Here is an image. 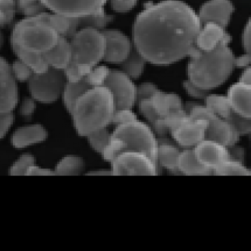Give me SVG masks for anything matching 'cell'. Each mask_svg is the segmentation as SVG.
I'll use <instances>...</instances> for the list:
<instances>
[{
	"label": "cell",
	"instance_id": "13",
	"mask_svg": "<svg viewBox=\"0 0 251 251\" xmlns=\"http://www.w3.org/2000/svg\"><path fill=\"white\" fill-rule=\"evenodd\" d=\"M19 91L11 65L0 56V114L11 112L18 106Z\"/></svg>",
	"mask_w": 251,
	"mask_h": 251
},
{
	"label": "cell",
	"instance_id": "30",
	"mask_svg": "<svg viewBox=\"0 0 251 251\" xmlns=\"http://www.w3.org/2000/svg\"><path fill=\"white\" fill-rule=\"evenodd\" d=\"M204 106L210 108L217 116L224 120L228 121L233 112L227 97L216 94H209L204 99Z\"/></svg>",
	"mask_w": 251,
	"mask_h": 251
},
{
	"label": "cell",
	"instance_id": "34",
	"mask_svg": "<svg viewBox=\"0 0 251 251\" xmlns=\"http://www.w3.org/2000/svg\"><path fill=\"white\" fill-rule=\"evenodd\" d=\"M35 164L33 155L29 153L23 154L11 166L9 174L14 176L27 175L29 169Z\"/></svg>",
	"mask_w": 251,
	"mask_h": 251
},
{
	"label": "cell",
	"instance_id": "48",
	"mask_svg": "<svg viewBox=\"0 0 251 251\" xmlns=\"http://www.w3.org/2000/svg\"><path fill=\"white\" fill-rule=\"evenodd\" d=\"M27 176H55V174L54 170L41 167L35 164L29 169Z\"/></svg>",
	"mask_w": 251,
	"mask_h": 251
},
{
	"label": "cell",
	"instance_id": "49",
	"mask_svg": "<svg viewBox=\"0 0 251 251\" xmlns=\"http://www.w3.org/2000/svg\"><path fill=\"white\" fill-rule=\"evenodd\" d=\"M228 148L229 154H230V159L238 161V162H243L244 161L245 151L243 148L236 146H232Z\"/></svg>",
	"mask_w": 251,
	"mask_h": 251
},
{
	"label": "cell",
	"instance_id": "40",
	"mask_svg": "<svg viewBox=\"0 0 251 251\" xmlns=\"http://www.w3.org/2000/svg\"><path fill=\"white\" fill-rule=\"evenodd\" d=\"M227 122H230L235 127L240 135H246V134H250L251 119L242 117L238 114H235L233 111L230 119Z\"/></svg>",
	"mask_w": 251,
	"mask_h": 251
},
{
	"label": "cell",
	"instance_id": "24",
	"mask_svg": "<svg viewBox=\"0 0 251 251\" xmlns=\"http://www.w3.org/2000/svg\"><path fill=\"white\" fill-rule=\"evenodd\" d=\"M179 173L188 176H206L213 175V171L206 168L197 158L193 149H184L180 151L177 162Z\"/></svg>",
	"mask_w": 251,
	"mask_h": 251
},
{
	"label": "cell",
	"instance_id": "14",
	"mask_svg": "<svg viewBox=\"0 0 251 251\" xmlns=\"http://www.w3.org/2000/svg\"><path fill=\"white\" fill-rule=\"evenodd\" d=\"M102 32L106 41L103 60L112 64L123 63L132 50V43L130 39L118 29H105Z\"/></svg>",
	"mask_w": 251,
	"mask_h": 251
},
{
	"label": "cell",
	"instance_id": "38",
	"mask_svg": "<svg viewBox=\"0 0 251 251\" xmlns=\"http://www.w3.org/2000/svg\"><path fill=\"white\" fill-rule=\"evenodd\" d=\"M110 71L111 70L106 66H97L90 71L85 77V79L88 84L92 87L103 86V83L106 77H108Z\"/></svg>",
	"mask_w": 251,
	"mask_h": 251
},
{
	"label": "cell",
	"instance_id": "41",
	"mask_svg": "<svg viewBox=\"0 0 251 251\" xmlns=\"http://www.w3.org/2000/svg\"><path fill=\"white\" fill-rule=\"evenodd\" d=\"M137 119V116L131 111V109L115 110L111 125L116 127Z\"/></svg>",
	"mask_w": 251,
	"mask_h": 251
},
{
	"label": "cell",
	"instance_id": "43",
	"mask_svg": "<svg viewBox=\"0 0 251 251\" xmlns=\"http://www.w3.org/2000/svg\"><path fill=\"white\" fill-rule=\"evenodd\" d=\"M35 109H36V100L32 97L25 98L20 105V115L25 119H31Z\"/></svg>",
	"mask_w": 251,
	"mask_h": 251
},
{
	"label": "cell",
	"instance_id": "21",
	"mask_svg": "<svg viewBox=\"0 0 251 251\" xmlns=\"http://www.w3.org/2000/svg\"><path fill=\"white\" fill-rule=\"evenodd\" d=\"M43 55L49 67L63 71L72 60V49L69 40L59 36L56 44Z\"/></svg>",
	"mask_w": 251,
	"mask_h": 251
},
{
	"label": "cell",
	"instance_id": "45",
	"mask_svg": "<svg viewBox=\"0 0 251 251\" xmlns=\"http://www.w3.org/2000/svg\"><path fill=\"white\" fill-rule=\"evenodd\" d=\"M183 87L187 94L193 98L197 99H204L210 94V91L202 89V88L195 86L190 80H184Z\"/></svg>",
	"mask_w": 251,
	"mask_h": 251
},
{
	"label": "cell",
	"instance_id": "23",
	"mask_svg": "<svg viewBox=\"0 0 251 251\" xmlns=\"http://www.w3.org/2000/svg\"><path fill=\"white\" fill-rule=\"evenodd\" d=\"M156 161L163 168L172 173H177V162L180 154L179 148L167 138L157 139Z\"/></svg>",
	"mask_w": 251,
	"mask_h": 251
},
{
	"label": "cell",
	"instance_id": "26",
	"mask_svg": "<svg viewBox=\"0 0 251 251\" xmlns=\"http://www.w3.org/2000/svg\"><path fill=\"white\" fill-rule=\"evenodd\" d=\"M91 88L92 86L88 84L85 77L76 83H66L61 97L63 98V104L70 114L72 112L77 99Z\"/></svg>",
	"mask_w": 251,
	"mask_h": 251
},
{
	"label": "cell",
	"instance_id": "46",
	"mask_svg": "<svg viewBox=\"0 0 251 251\" xmlns=\"http://www.w3.org/2000/svg\"><path fill=\"white\" fill-rule=\"evenodd\" d=\"M113 10L117 12H127L132 10L138 0H110Z\"/></svg>",
	"mask_w": 251,
	"mask_h": 251
},
{
	"label": "cell",
	"instance_id": "15",
	"mask_svg": "<svg viewBox=\"0 0 251 251\" xmlns=\"http://www.w3.org/2000/svg\"><path fill=\"white\" fill-rule=\"evenodd\" d=\"M234 11L230 0H208L201 6L198 15L202 25L213 23L226 29Z\"/></svg>",
	"mask_w": 251,
	"mask_h": 251
},
{
	"label": "cell",
	"instance_id": "52",
	"mask_svg": "<svg viewBox=\"0 0 251 251\" xmlns=\"http://www.w3.org/2000/svg\"><path fill=\"white\" fill-rule=\"evenodd\" d=\"M86 175L90 176H111L113 173L111 170H98L88 172Z\"/></svg>",
	"mask_w": 251,
	"mask_h": 251
},
{
	"label": "cell",
	"instance_id": "1",
	"mask_svg": "<svg viewBox=\"0 0 251 251\" xmlns=\"http://www.w3.org/2000/svg\"><path fill=\"white\" fill-rule=\"evenodd\" d=\"M198 14L180 0H164L146 7L133 26L134 47L156 66H169L192 55L202 27Z\"/></svg>",
	"mask_w": 251,
	"mask_h": 251
},
{
	"label": "cell",
	"instance_id": "10",
	"mask_svg": "<svg viewBox=\"0 0 251 251\" xmlns=\"http://www.w3.org/2000/svg\"><path fill=\"white\" fill-rule=\"evenodd\" d=\"M114 176L159 175L158 164L147 154L138 151H124L111 162Z\"/></svg>",
	"mask_w": 251,
	"mask_h": 251
},
{
	"label": "cell",
	"instance_id": "3",
	"mask_svg": "<svg viewBox=\"0 0 251 251\" xmlns=\"http://www.w3.org/2000/svg\"><path fill=\"white\" fill-rule=\"evenodd\" d=\"M114 98L106 86L88 89L75 103L71 116L77 134L86 137L111 125L115 112Z\"/></svg>",
	"mask_w": 251,
	"mask_h": 251
},
{
	"label": "cell",
	"instance_id": "5",
	"mask_svg": "<svg viewBox=\"0 0 251 251\" xmlns=\"http://www.w3.org/2000/svg\"><path fill=\"white\" fill-rule=\"evenodd\" d=\"M48 15V12H43L18 22L11 34L12 48L42 55L52 49L58 42L59 35L50 25Z\"/></svg>",
	"mask_w": 251,
	"mask_h": 251
},
{
	"label": "cell",
	"instance_id": "32",
	"mask_svg": "<svg viewBox=\"0 0 251 251\" xmlns=\"http://www.w3.org/2000/svg\"><path fill=\"white\" fill-rule=\"evenodd\" d=\"M17 12L23 14L26 18L35 17L46 12L42 0H15Z\"/></svg>",
	"mask_w": 251,
	"mask_h": 251
},
{
	"label": "cell",
	"instance_id": "35",
	"mask_svg": "<svg viewBox=\"0 0 251 251\" xmlns=\"http://www.w3.org/2000/svg\"><path fill=\"white\" fill-rule=\"evenodd\" d=\"M48 21L50 25L56 31L59 36L65 37L68 39L71 29V18L58 14L49 13Z\"/></svg>",
	"mask_w": 251,
	"mask_h": 251
},
{
	"label": "cell",
	"instance_id": "51",
	"mask_svg": "<svg viewBox=\"0 0 251 251\" xmlns=\"http://www.w3.org/2000/svg\"><path fill=\"white\" fill-rule=\"evenodd\" d=\"M239 82L245 84L251 85V69L250 66L246 68L240 77Z\"/></svg>",
	"mask_w": 251,
	"mask_h": 251
},
{
	"label": "cell",
	"instance_id": "11",
	"mask_svg": "<svg viewBox=\"0 0 251 251\" xmlns=\"http://www.w3.org/2000/svg\"><path fill=\"white\" fill-rule=\"evenodd\" d=\"M103 86L111 91L116 110L131 109L136 104V86L123 71H110Z\"/></svg>",
	"mask_w": 251,
	"mask_h": 251
},
{
	"label": "cell",
	"instance_id": "7",
	"mask_svg": "<svg viewBox=\"0 0 251 251\" xmlns=\"http://www.w3.org/2000/svg\"><path fill=\"white\" fill-rule=\"evenodd\" d=\"M165 125L177 145L193 149L204 139L207 122L190 117L183 110L164 119Z\"/></svg>",
	"mask_w": 251,
	"mask_h": 251
},
{
	"label": "cell",
	"instance_id": "36",
	"mask_svg": "<svg viewBox=\"0 0 251 251\" xmlns=\"http://www.w3.org/2000/svg\"><path fill=\"white\" fill-rule=\"evenodd\" d=\"M16 12L15 0H0V27L10 25L15 20Z\"/></svg>",
	"mask_w": 251,
	"mask_h": 251
},
{
	"label": "cell",
	"instance_id": "9",
	"mask_svg": "<svg viewBox=\"0 0 251 251\" xmlns=\"http://www.w3.org/2000/svg\"><path fill=\"white\" fill-rule=\"evenodd\" d=\"M31 97L42 103H52L61 97L67 79L63 70L49 68L46 72L33 74L28 80Z\"/></svg>",
	"mask_w": 251,
	"mask_h": 251
},
{
	"label": "cell",
	"instance_id": "12",
	"mask_svg": "<svg viewBox=\"0 0 251 251\" xmlns=\"http://www.w3.org/2000/svg\"><path fill=\"white\" fill-rule=\"evenodd\" d=\"M108 0H42L46 9L68 18H80L103 8Z\"/></svg>",
	"mask_w": 251,
	"mask_h": 251
},
{
	"label": "cell",
	"instance_id": "50",
	"mask_svg": "<svg viewBox=\"0 0 251 251\" xmlns=\"http://www.w3.org/2000/svg\"><path fill=\"white\" fill-rule=\"evenodd\" d=\"M251 55L249 54H245L241 56L235 57V67L237 68H248L251 63Z\"/></svg>",
	"mask_w": 251,
	"mask_h": 251
},
{
	"label": "cell",
	"instance_id": "8",
	"mask_svg": "<svg viewBox=\"0 0 251 251\" xmlns=\"http://www.w3.org/2000/svg\"><path fill=\"white\" fill-rule=\"evenodd\" d=\"M188 116L193 119L207 121L204 139L214 141L226 147H232L239 142L241 135L235 127L217 116L207 106L195 105L190 108Z\"/></svg>",
	"mask_w": 251,
	"mask_h": 251
},
{
	"label": "cell",
	"instance_id": "2",
	"mask_svg": "<svg viewBox=\"0 0 251 251\" xmlns=\"http://www.w3.org/2000/svg\"><path fill=\"white\" fill-rule=\"evenodd\" d=\"M235 56L228 44L221 43L213 50L197 49L187 66L188 80L202 89L219 87L230 76L235 68Z\"/></svg>",
	"mask_w": 251,
	"mask_h": 251
},
{
	"label": "cell",
	"instance_id": "16",
	"mask_svg": "<svg viewBox=\"0 0 251 251\" xmlns=\"http://www.w3.org/2000/svg\"><path fill=\"white\" fill-rule=\"evenodd\" d=\"M193 150L199 162L213 172L230 159L228 148L214 141L204 139Z\"/></svg>",
	"mask_w": 251,
	"mask_h": 251
},
{
	"label": "cell",
	"instance_id": "17",
	"mask_svg": "<svg viewBox=\"0 0 251 251\" xmlns=\"http://www.w3.org/2000/svg\"><path fill=\"white\" fill-rule=\"evenodd\" d=\"M232 38L226 29L213 23L203 24L196 38V47L203 52L213 50L221 43L230 44Z\"/></svg>",
	"mask_w": 251,
	"mask_h": 251
},
{
	"label": "cell",
	"instance_id": "31",
	"mask_svg": "<svg viewBox=\"0 0 251 251\" xmlns=\"http://www.w3.org/2000/svg\"><path fill=\"white\" fill-rule=\"evenodd\" d=\"M213 175L218 176H251V170L243 162L230 159L213 170Z\"/></svg>",
	"mask_w": 251,
	"mask_h": 251
},
{
	"label": "cell",
	"instance_id": "37",
	"mask_svg": "<svg viewBox=\"0 0 251 251\" xmlns=\"http://www.w3.org/2000/svg\"><path fill=\"white\" fill-rule=\"evenodd\" d=\"M92 68L84 65L78 64L71 60L70 64L63 70V71L67 79V82L76 83L83 80Z\"/></svg>",
	"mask_w": 251,
	"mask_h": 251
},
{
	"label": "cell",
	"instance_id": "6",
	"mask_svg": "<svg viewBox=\"0 0 251 251\" xmlns=\"http://www.w3.org/2000/svg\"><path fill=\"white\" fill-rule=\"evenodd\" d=\"M72 60L80 65L94 68L103 60L106 41L102 31L81 29L71 38Z\"/></svg>",
	"mask_w": 251,
	"mask_h": 251
},
{
	"label": "cell",
	"instance_id": "29",
	"mask_svg": "<svg viewBox=\"0 0 251 251\" xmlns=\"http://www.w3.org/2000/svg\"><path fill=\"white\" fill-rule=\"evenodd\" d=\"M12 49L18 59L29 66L34 74H42L46 72L49 69V65L46 63L42 54L29 52L18 48L13 47Z\"/></svg>",
	"mask_w": 251,
	"mask_h": 251
},
{
	"label": "cell",
	"instance_id": "27",
	"mask_svg": "<svg viewBox=\"0 0 251 251\" xmlns=\"http://www.w3.org/2000/svg\"><path fill=\"white\" fill-rule=\"evenodd\" d=\"M137 104L142 115L150 122V125L152 127L151 129L153 131L160 136L166 135L167 131H169L168 128L166 126L164 120L161 119L155 112L150 99L141 100L137 103Z\"/></svg>",
	"mask_w": 251,
	"mask_h": 251
},
{
	"label": "cell",
	"instance_id": "33",
	"mask_svg": "<svg viewBox=\"0 0 251 251\" xmlns=\"http://www.w3.org/2000/svg\"><path fill=\"white\" fill-rule=\"evenodd\" d=\"M111 137V133L107 129V127L97 130L86 136L91 148L100 154H102L103 150L109 143Z\"/></svg>",
	"mask_w": 251,
	"mask_h": 251
},
{
	"label": "cell",
	"instance_id": "20",
	"mask_svg": "<svg viewBox=\"0 0 251 251\" xmlns=\"http://www.w3.org/2000/svg\"><path fill=\"white\" fill-rule=\"evenodd\" d=\"M114 17L108 15L104 8L100 9L86 16L80 18H71V29H70L68 40L81 29H95L102 31L106 28L107 25L111 23Z\"/></svg>",
	"mask_w": 251,
	"mask_h": 251
},
{
	"label": "cell",
	"instance_id": "4",
	"mask_svg": "<svg viewBox=\"0 0 251 251\" xmlns=\"http://www.w3.org/2000/svg\"><path fill=\"white\" fill-rule=\"evenodd\" d=\"M157 139L151 127L137 119L115 127L101 156L111 163L124 151H138L147 154L157 164Z\"/></svg>",
	"mask_w": 251,
	"mask_h": 251
},
{
	"label": "cell",
	"instance_id": "22",
	"mask_svg": "<svg viewBox=\"0 0 251 251\" xmlns=\"http://www.w3.org/2000/svg\"><path fill=\"white\" fill-rule=\"evenodd\" d=\"M150 100L155 112L163 120L172 114L183 110L182 100L179 96L165 94L160 90L150 99Z\"/></svg>",
	"mask_w": 251,
	"mask_h": 251
},
{
	"label": "cell",
	"instance_id": "47",
	"mask_svg": "<svg viewBox=\"0 0 251 251\" xmlns=\"http://www.w3.org/2000/svg\"><path fill=\"white\" fill-rule=\"evenodd\" d=\"M242 43L245 52L251 55V19L246 23L243 34H242Z\"/></svg>",
	"mask_w": 251,
	"mask_h": 251
},
{
	"label": "cell",
	"instance_id": "25",
	"mask_svg": "<svg viewBox=\"0 0 251 251\" xmlns=\"http://www.w3.org/2000/svg\"><path fill=\"white\" fill-rule=\"evenodd\" d=\"M86 169L84 159L75 155H68L62 158L55 165L54 172L58 176L81 175Z\"/></svg>",
	"mask_w": 251,
	"mask_h": 251
},
{
	"label": "cell",
	"instance_id": "19",
	"mask_svg": "<svg viewBox=\"0 0 251 251\" xmlns=\"http://www.w3.org/2000/svg\"><path fill=\"white\" fill-rule=\"evenodd\" d=\"M49 132L43 125L35 124L18 128L11 137V143L15 148L24 149L45 142Z\"/></svg>",
	"mask_w": 251,
	"mask_h": 251
},
{
	"label": "cell",
	"instance_id": "39",
	"mask_svg": "<svg viewBox=\"0 0 251 251\" xmlns=\"http://www.w3.org/2000/svg\"><path fill=\"white\" fill-rule=\"evenodd\" d=\"M11 69L17 81L27 82L34 74L32 70L19 59L11 65Z\"/></svg>",
	"mask_w": 251,
	"mask_h": 251
},
{
	"label": "cell",
	"instance_id": "28",
	"mask_svg": "<svg viewBox=\"0 0 251 251\" xmlns=\"http://www.w3.org/2000/svg\"><path fill=\"white\" fill-rule=\"evenodd\" d=\"M146 63H147V60L133 46L129 55L121 64L122 66V71L130 78L136 80L143 74Z\"/></svg>",
	"mask_w": 251,
	"mask_h": 251
},
{
	"label": "cell",
	"instance_id": "44",
	"mask_svg": "<svg viewBox=\"0 0 251 251\" xmlns=\"http://www.w3.org/2000/svg\"><path fill=\"white\" fill-rule=\"evenodd\" d=\"M15 122V115L13 112L2 113L0 114V139L7 135L11 127Z\"/></svg>",
	"mask_w": 251,
	"mask_h": 251
},
{
	"label": "cell",
	"instance_id": "53",
	"mask_svg": "<svg viewBox=\"0 0 251 251\" xmlns=\"http://www.w3.org/2000/svg\"><path fill=\"white\" fill-rule=\"evenodd\" d=\"M4 35H3L2 32H1V27H0V49L2 48L3 45H4Z\"/></svg>",
	"mask_w": 251,
	"mask_h": 251
},
{
	"label": "cell",
	"instance_id": "42",
	"mask_svg": "<svg viewBox=\"0 0 251 251\" xmlns=\"http://www.w3.org/2000/svg\"><path fill=\"white\" fill-rule=\"evenodd\" d=\"M159 91L156 85L151 83H144L136 87V103L146 99H150Z\"/></svg>",
	"mask_w": 251,
	"mask_h": 251
},
{
	"label": "cell",
	"instance_id": "18",
	"mask_svg": "<svg viewBox=\"0 0 251 251\" xmlns=\"http://www.w3.org/2000/svg\"><path fill=\"white\" fill-rule=\"evenodd\" d=\"M227 99L235 114L251 119V85L238 81L234 83L227 91Z\"/></svg>",
	"mask_w": 251,
	"mask_h": 251
}]
</instances>
